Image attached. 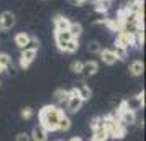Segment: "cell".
I'll list each match as a JSON object with an SVG mask.
<instances>
[{"label": "cell", "mask_w": 146, "mask_h": 141, "mask_svg": "<svg viewBox=\"0 0 146 141\" xmlns=\"http://www.w3.org/2000/svg\"><path fill=\"white\" fill-rule=\"evenodd\" d=\"M126 13H135V15H145V2L143 0H130L126 3Z\"/></svg>", "instance_id": "obj_9"}, {"label": "cell", "mask_w": 146, "mask_h": 141, "mask_svg": "<svg viewBox=\"0 0 146 141\" xmlns=\"http://www.w3.org/2000/svg\"><path fill=\"white\" fill-rule=\"evenodd\" d=\"M62 115H64V112L59 107H56V105H44L40 110V113H38L40 125L46 130L48 133L49 131H58V125H59V120L62 118Z\"/></svg>", "instance_id": "obj_1"}, {"label": "cell", "mask_w": 146, "mask_h": 141, "mask_svg": "<svg viewBox=\"0 0 146 141\" xmlns=\"http://www.w3.org/2000/svg\"><path fill=\"white\" fill-rule=\"evenodd\" d=\"M71 40H72V36H71L69 31H54V41H56V44L61 51H64V46Z\"/></svg>", "instance_id": "obj_11"}, {"label": "cell", "mask_w": 146, "mask_h": 141, "mask_svg": "<svg viewBox=\"0 0 146 141\" xmlns=\"http://www.w3.org/2000/svg\"><path fill=\"white\" fill-rule=\"evenodd\" d=\"M82 103H84V100L79 97L77 90H76V89H71V90H69V97H67V100H66L67 112H69V113H76V112H79L80 107H82Z\"/></svg>", "instance_id": "obj_5"}, {"label": "cell", "mask_w": 146, "mask_h": 141, "mask_svg": "<svg viewBox=\"0 0 146 141\" xmlns=\"http://www.w3.org/2000/svg\"><path fill=\"white\" fill-rule=\"evenodd\" d=\"M15 26V15L12 12L0 13V30H12Z\"/></svg>", "instance_id": "obj_10"}, {"label": "cell", "mask_w": 146, "mask_h": 141, "mask_svg": "<svg viewBox=\"0 0 146 141\" xmlns=\"http://www.w3.org/2000/svg\"><path fill=\"white\" fill-rule=\"evenodd\" d=\"M53 23H54V30L56 31H67L69 25H71V20L67 17H64V15H56L53 18Z\"/></svg>", "instance_id": "obj_13"}, {"label": "cell", "mask_w": 146, "mask_h": 141, "mask_svg": "<svg viewBox=\"0 0 146 141\" xmlns=\"http://www.w3.org/2000/svg\"><path fill=\"white\" fill-rule=\"evenodd\" d=\"M12 58L8 56L7 53H0V66H3V69L7 71V69H10L12 67Z\"/></svg>", "instance_id": "obj_22"}, {"label": "cell", "mask_w": 146, "mask_h": 141, "mask_svg": "<svg viewBox=\"0 0 146 141\" xmlns=\"http://www.w3.org/2000/svg\"><path fill=\"white\" fill-rule=\"evenodd\" d=\"M53 97H54V102L56 103H64L67 100V97H69V90H66V89H58L54 92Z\"/></svg>", "instance_id": "obj_19"}, {"label": "cell", "mask_w": 146, "mask_h": 141, "mask_svg": "<svg viewBox=\"0 0 146 141\" xmlns=\"http://www.w3.org/2000/svg\"><path fill=\"white\" fill-rule=\"evenodd\" d=\"M56 141H61V140H56Z\"/></svg>", "instance_id": "obj_34"}, {"label": "cell", "mask_w": 146, "mask_h": 141, "mask_svg": "<svg viewBox=\"0 0 146 141\" xmlns=\"http://www.w3.org/2000/svg\"><path fill=\"white\" fill-rule=\"evenodd\" d=\"M100 59L104 61V62H105V64H108V66H112V64H115V62H117V54H115V51H113V49H102V51H100Z\"/></svg>", "instance_id": "obj_14"}, {"label": "cell", "mask_w": 146, "mask_h": 141, "mask_svg": "<svg viewBox=\"0 0 146 141\" xmlns=\"http://www.w3.org/2000/svg\"><path fill=\"white\" fill-rule=\"evenodd\" d=\"M20 115H21V118H23V120H31V118H33V115H35V110L31 107H25V108H21Z\"/></svg>", "instance_id": "obj_24"}, {"label": "cell", "mask_w": 146, "mask_h": 141, "mask_svg": "<svg viewBox=\"0 0 146 141\" xmlns=\"http://www.w3.org/2000/svg\"><path fill=\"white\" fill-rule=\"evenodd\" d=\"M74 89L77 90V94H79V97L82 100H89L90 95H92V90H90V87L87 85L86 82H77V87H74Z\"/></svg>", "instance_id": "obj_16"}, {"label": "cell", "mask_w": 146, "mask_h": 141, "mask_svg": "<svg viewBox=\"0 0 146 141\" xmlns=\"http://www.w3.org/2000/svg\"><path fill=\"white\" fill-rule=\"evenodd\" d=\"M5 72V69H3V66H0V74H3Z\"/></svg>", "instance_id": "obj_32"}, {"label": "cell", "mask_w": 146, "mask_h": 141, "mask_svg": "<svg viewBox=\"0 0 146 141\" xmlns=\"http://www.w3.org/2000/svg\"><path fill=\"white\" fill-rule=\"evenodd\" d=\"M95 10H97V12H104V13H105V12H107V3H104V2H97Z\"/></svg>", "instance_id": "obj_29"}, {"label": "cell", "mask_w": 146, "mask_h": 141, "mask_svg": "<svg viewBox=\"0 0 146 141\" xmlns=\"http://www.w3.org/2000/svg\"><path fill=\"white\" fill-rule=\"evenodd\" d=\"M97 2H104V3H108V2H112V0H97Z\"/></svg>", "instance_id": "obj_33"}, {"label": "cell", "mask_w": 146, "mask_h": 141, "mask_svg": "<svg viewBox=\"0 0 146 141\" xmlns=\"http://www.w3.org/2000/svg\"><path fill=\"white\" fill-rule=\"evenodd\" d=\"M80 69H82V62L80 61H74L71 64V72H74V74H80Z\"/></svg>", "instance_id": "obj_27"}, {"label": "cell", "mask_w": 146, "mask_h": 141, "mask_svg": "<svg viewBox=\"0 0 146 141\" xmlns=\"http://www.w3.org/2000/svg\"><path fill=\"white\" fill-rule=\"evenodd\" d=\"M30 136H31V140H33V141H46L48 131L41 126V125H36V126L33 128V131H31Z\"/></svg>", "instance_id": "obj_17"}, {"label": "cell", "mask_w": 146, "mask_h": 141, "mask_svg": "<svg viewBox=\"0 0 146 141\" xmlns=\"http://www.w3.org/2000/svg\"><path fill=\"white\" fill-rule=\"evenodd\" d=\"M69 2H71L72 5H84L87 0H69Z\"/></svg>", "instance_id": "obj_30"}, {"label": "cell", "mask_w": 146, "mask_h": 141, "mask_svg": "<svg viewBox=\"0 0 146 141\" xmlns=\"http://www.w3.org/2000/svg\"><path fill=\"white\" fill-rule=\"evenodd\" d=\"M115 46L123 48V49H128L130 46H135V33L120 31V33L117 34V40H115Z\"/></svg>", "instance_id": "obj_6"}, {"label": "cell", "mask_w": 146, "mask_h": 141, "mask_svg": "<svg viewBox=\"0 0 146 141\" xmlns=\"http://www.w3.org/2000/svg\"><path fill=\"white\" fill-rule=\"evenodd\" d=\"M117 118H118V121L123 126H130V125H133L136 121V113L133 110H130V108H126L125 103H121L118 107V110H117Z\"/></svg>", "instance_id": "obj_4"}, {"label": "cell", "mask_w": 146, "mask_h": 141, "mask_svg": "<svg viewBox=\"0 0 146 141\" xmlns=\"http://www.w3.org/2000/svg\"><path fill=\"white\" fill-rule=\"evenodd\" d=\"M13 41H15V44L20 48V49H25V48L30 44V41H31V36H30L28 33H25V31H21V33H17V34H15Z\"/></svg>", "instance_id": "obj_15"}, {"label": "cell", "mask_w": 146, "mask_h": 141, "mask_svg": "<svg viewBox=\"0 0 146 141\" xmlns=\"http://www.w3.org/2000/svg\"><path fill=\"white\" fill-rule=\"evenodd\" d=\"M104 118V126L107 130V134H108V138L112 136L115 140H121L126 133V126H123L121 123L118 121L117 117H113V115H105V117H102Z\"/></svg>", "instance_id": "obj_2"}, {"label": "cell", "mask_w": 146, "mask_h": 141, "mask_svg": "<svg viewBox=\"0 0 146 141\" xmlns=\"http://www.w3.org/2000/svg\"><path fill=\"white\" fill-rule=\"evenodd\" d=\"M92 126V140L90 141H107L108 140V134H107V130L104 126V118L102 117H95L90 123Z\"/></svg>", "instance_id": "obj_3"}, {"label": "cell", "mask_w": 146, "mask_h": 141, "mask_svg": "<svg viewBox=\"0 0 146 141\" xmlns=\"http://www.w3.org/2000/svg\"><path fill=\"white\" fill-rule=\"evenodd\" d=\"M113 51H115V54H117V59H118V61H123L126 58V54H128V49L117 48V46H115V49H113Z\"/></svg>", "instance_id": "obj_26"}, {"label": "cell", "mask_w": 146, "mask_h": 141, "mask_svg": "<svg viewBox=\"0 0 146 141\" xmlns=\"http://www.w3.org/2000/svg\"><path fill=\"white\" fill-rule=\"evenodd\" d=\"M87 49H89V53L97 54V53H100V51H102V46H100V43H97V41H89Z\"/></svg>", "instance_id": "obj_25"}, {"label": "cell", "mask_w": 146, "mask_h": 141, "mask_svg": "<svg viewBox=\"0 0 146 141\" xmlns=\"http://www.w3.org/2000/svg\"><path fill=\"white\" fill-rule=\"evenodd\" d=\"M99 71V64L95 61H87V62H82V69H80V75L84 77H92V75L97 74Z\"/></svg>", "instance_id": "obj_12"}, {"label": "cell", "mask_w": 146, "mask_h": 141, "mask_svg": "<svg viewBox=\"0 0 146 141\" xmlns=\"http://www.w3.org/2000/svg\"><path fill=\"white\" fill-rule=\"evenodd\" d=\"M79 49V40H76V38H72V40L67 43L66 46H64V53H69V54H72L76 53Z\"/></svg>", "instance_id": "obj_21"}, {"label": "cell", "mask_w": 146, "mask_h": 141, "mask_svg": "<svg viewBox=\"0 0 146 141\" xmlns=\"http://www.w3.org/2000/svg\"><path fill=\"white\" fill-rule=\"evenodd\" d=\"M69 128H71V120H69L67 115H62V118L59 120V125H58V130L59 131H67Z\"/></svg>", "instance_id": "obj_23"}, {"label": "cell", "mask_w": 146, "mask_h": 141, "mask_svg": "<svg viewBox=\"0 0 146 141\" xmlns=\"http://www.w3.org/2000/svg\"><path fill=\"white\" fill-rule=\"evenodd\" d=\"M17 141H31V136L27 131H21V133L17 134Z\"/></svg>", "instance_id": "obj_28"}, {"label": "cell", "mask_w": 146, "mask_h": 141, "mask_svg": "<svg viewBox=\"0 0 146 141\" xmlns=\"http://www.w3.org/2000/svg\"><path fill=\"white\" fill-rule=\"evenodd\" d=\"M69 141H82V138H79V136H74V138H71Z\"/></svg>", "instance_id": "obj_31"}, {"label": "cell", "mask_w": 146, "mask_h": 141, "mask_svg": "<svg viewBox=\"0 0 146 141\" xmlns=\"http://www.w3.org/2000/svg\"><path fill=\"white\" fill-rule=\"evenodd\" d=\"M67 31L71 33L72 38L79 40V36L82 34V25H80V23H72V21H71V25H69V30H67Z\"/></svg>", "instance_id": "obj_20"}, {"label": "cell", "mask_w": 146, "mask_h": 141, "mask_svg": "<svg viewBox=\"0 0 146 141\" xmlns=\"http://www.w3.org/2000/svg\"><path fill=\"white\" fill-rule=\"evenodd\" d=\"M123 103H125L126 108H130V110H133V112H136V110H139V108H143L145 107V90L139 92L138 95L131 97L130 100H125Z\"/></svg>", "instance_id": "obj_8"}, {"label": "cell", "mask_w": 146, "mask_h": 141, "mask_svg": "<svg viewBox=\"0 0 146 141\" xmlns=\"http://www.w3.org/2000/svg\"><path fill=\"white\" fill-rule=\"evenodd\" d=\"M128 71H130V74H131V75L138 77V75L143 74V71H145V64H143L139 59H136V61H133L131 64H130Z\"/></svg>", "instance_id": "obj_18"}, {"label": "cell", "mask_w": 146, "mask_h": 141, "mask_svg": "<svg viewBox=\"0 0 146 141\" xmlns=\"http://www.w3.org/2000/svg\"><path fill=\"white\" fill-rule=\"evenodd\" d=\"M36 54H38V48H25V49H21V56H20V66L23 69H27L30 67V64L35 61L36 58Z\"/></svg>", "instance_id": "obj_7"}]
</instances>
